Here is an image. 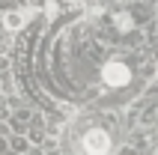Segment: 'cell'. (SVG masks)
<instances>
[{
    "instance_id": "1",
    "label": "cell",
    "mask_w": 158,
    "mask_h": 155,
    "mask_svg": "<svg viewBox=\"0 0 158 155\" xmlns=\"http://www.w3.org/2000/svg\"><path fill=\"white\" fill-rule=\"evenodd\" d=\"M84 149H87V155H105L110 149V137L102 128H93L84 134Z\"/></svg>"
},
{
    "instance_id": "2",
    "label": "cell",
    "mask_w": 158,
    "mask_h": 155,
    "mask_svg": "<svg viewBox=\"0 0 158 155\" xmlns=\"http://www.w3.org/2000/svg\"><path fill=\"white\" fill-rule=\"evenodd\" d=\"M102 75H105V84L107 86H123V84H128V66H125V63H107L105 66V72H102Z\"/></svg>"
},
{
    "instance_id": "3",
    "label": "cell",
    "mask_w": 158,
    "mask_h": 155,
    "mask_svg": "<svg viewBox=\"0 0 158 155\" xmlns=\"http://www.w3.org/2000/svg\"><path fill=\"white\" fill-rule=\"evenodd\" d=\"M21 24H24V15L21 12H6L3 15V27L6 30H21Z\"/></svg>"
},
{
    "instance_id": "4",
    "label": "cell",
    "mask_w": 158,
    "mask_h": 155,
    "mask_svg": "<svg viewBox=\"0 0 158 155\" xmlns=\"http://www.w3.org/2000/svg\"><path fill=\"white\" fill-rule=\"evenodd\" d=\"M155 155H158V146H155Z\"/></svg>"
}]
</instances>
